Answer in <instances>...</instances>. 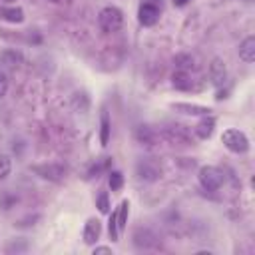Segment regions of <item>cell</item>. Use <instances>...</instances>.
<instances>
[{"instance_id": "obj_17", "label": "cell", "mask_w": 255, "mask_h": 255, "mask_svg": "<svg viewBox=\"0 0 255 255\" xmlns=\"http://www.w3.org/2000/svg\"><path fill=\"white\" fill-rule=\"evenodd\" d=\"M128 209H129V203H128V201H122V203H120V209L116 211V219H118V229H120V231L126 227V221H128Z\"/></svg>"}, {"instance_id": "obj_18", "label": "cell", "mask_w": 255, "mask_h": 255, "mask_svg": "<svg viewBox=\"0 0 255 255\" xmlns=\"http://www.w3.org/2000/svg\"><path fill=\"white\" fill-rule=\"evenodd\" d=\"M175 66H177V70L187 72V70L193 68V58L187 56V54H179V56H175Z\"/></svg>"}, {"instance_id": "obj_27", "label": "cell", "mask_w": 255, "mask_h": 255, "mask_svg": "<svg viewBox=\"0 0 255 255\" xmlns=\"http://www.w3.org/2000/svg\"><path fill=\"white\" fill-rule=\"evenodd\" d=\"M4 2H14V0H4Z\"/></svg>"}, {"instance_id": "obj_21", "label": "cell", "mask_w": 255, "mask_h": 255, "mask_svg": "<svg viewBox=\"0 0 255 255\" xmlns=\"http://www.w3.org/2000/svg\"><path fill=\"white\" fill-rule=\"evenodd\" d=\"M122 185H124V175L120 171H112L110 173V187L114 191H118V189H122Z\"/></svg>"}, {"instance_id": "obj_11", "label": "cell", "mask_w": 255, "mask_h": 255, "mask_svg": "<svg viewBox=\"0 0 255 255\" xmlns=\"http://www.w3.org/2000/svg\"><path fill=\"white\" fill-rule=\"evenodd\" d=\"M0 18L12 24H20L24 20V10L18 6H8V8H0Z\"/></svg>"}, {"instance_id": "obj_12", "label": "cell", "mask_w": 255, "mask_h": 255, "mask_svg": "<svg viewBox=\"0 0 255 255\" xmlns=\"http://www.w3.org/2000/svg\"><path fill=\"white\" fill-rule=\"evenodd\" d=\"M165 137L169 141H179V143H187L189 141V135L183 129V126H169V128H165Z\"/></svg>"}, {"instance_id": "obj_20", "label": "cell", "mask_w": 255, "mask_h": 255, "mask_svg": "<svg viewBox=\"0 0 255 255\" xmlns=\"http://www.w3.org/2000/svg\"><path fill=\"white\" fill-rule=\"evenodd\" d=\"M102 143L106 145L108 143V139H110V118H108V112H104L102 114Z\"/></svg>"}, {"instance_id": "obj_14", "label": "cell", "mask_w": 255, "mask_h": 255, "mask_svg": "<svg viewBox=\"0 0 255 255\" xmlns=\"http://www.w3.org/2000/svg\"><path fill=\"white\" fill-rule=\"evenodd\" d=\"M173 108L179 110V112H183V114H189V116H209V114H211L209 108L195 106V104H175Z\"/></svg>"}, {"instance_id": "obj_8", "label": "cell", "mask_w": 255, "mask_h": 255, "mask_svg": "<svg viewBox=\"0 0 255 255\" xmlns=\"http://www.w3.org/2000/svg\"><path fill=\"white\" fill-rule=\"evenodd\" d=\"M209 76H211V82L215 86H223L225 84V80H227V68H225V64L219 58H213V62L209 66Z\"/></svg>"}, {"instance_id": "obj_5", "label": "cell", "mask_w": 255, "mask_h": 255, "mask_svg": "<svg viewBox=\"0 0 255 255\" xmlns=\"http://www.w3.org/2000/svg\"><path fill=\"white\" fill-rule=\"evenodd\" d=\"M135 173H137V177L143 179V181H155L161 171H159V167H157L155 161H151L149 157H145V159H139V161L135 163Z\"/></svg>"}, {"instance_id": "obj_19", "label": "cell", "mask_w": 255, "mask_h": 255, "mask_svg": "<svg viewBox=\"0 0 255 255\" xmlns=\"http://www.w3.org/2000/svg\"><path fill=\"white\" fill-rule=\"evenodd\" d=\"M20 60H22L20 54H18V52H12V50H6V52L0 54V62L6 64V66H16Z\"/></svg>"}, {"instance_id": "obj_26", "label": "cell", "mask_w": 255, "mask_h": 255, "mask_svg": "<svg viewBox=\"0 0 255 255\" xmlns=\"http://www.w3.org/2000/svg\"><path fill=\"white\" fill-rule=\"evenodd\" d=\"M187 2H189V0H173L175 6H183V4H187Z\"/></svg>"}, {"instance_id": "obj_1", "label": "cell", "mask_w": 255, "mask_h": 255, "mask_svg": "<svg viewBox=\"0 0 255 255\" xmlns=\"http://www.w3.org/2000/svg\"><path fill=\"white\" fill-rule=\"evenodd\" d=\"M98 24H100L102 32H106V34L118 32L122 28V24H124V14L116 6H106L98 14Z\"/></svg>"}, {"instance_id": "obj_13", "label": "cell", "mask_w": 255, "mask_h": 255, "mask_svg": "<svg viewBox=\"0 0 255 255\" xmlns=\"http://www.w3.org/2000/svg\"><path fill=\"white\" fill-rule=\"evenodd\" d=\"M135 137H137V141H141V143H145V145H153L155 139H157L153 128H149V126H139V128L135 129Z\"/></svg>"}, {"instance_id": "obj_4", "label": "cell", "mask_w": 255, "mask_h": 255, "mask_svg": "<svg viewBox=\"0 0 255 255\" xmlns=\"http://www.w3.org/2000/svg\"><path fill=\"white\" fill-rule=\"evenodd\" d=\"M133 245L137 249H145V251L155 249V247H159V237L147 227H137L133 231Z\"/></svg>"}, {"instance_id": "obj_7", "label": "cell", "mask_w": 255, "mask_h": 255, "mask_svg": "<svg viewBox=\"0 0 255 255\" xmlns=\"http://www.w3.org/2000/svg\"><path fill=\"white\" fill-rule=\"evenodd\" d=\"M42 179H50V181H60L66 173V167L60 163H42V165H34L32 167Z\"/></svg>"}, {"instance_id": "obj_10", "label": "cell", "mask_w": 255, "mask_h": 255, "mask_svg": "<svg viewBox=\"0 0 255 255\" xmlns=\"http://www.w3.org/2000/svg\"><path fill=\"white\" fill-rule=\"evenodd\" d=\"M239 58L247 64H251L255 60V38L253 36H247L241 44H239Z\"/></svg>"}, {"instance_id": "obj_9", "label": "cell", "mask_w": 255, "mask_h": 255, "mask_svg": "<svg viewBox=\"0 0 255 255\" xmlns=\"http://www.w3.org/2000/svg\"><path fill=\"white\" fill-rule=\"evenodd\" d=\"M100 233H102V225H100V221L98 219H88L86 221V225H84V241L88 243V245H92V243H96L98 239H100Z\"/></svg>"}, {"instance_id": "obj_23", "label": "cell", "mask_w": 255, "mask_h": 255, "mask_svg": "<svg viewBox=\"0 0 255 255\" xmlns=\"http://www.w3.org/2000/svg\"><path fill=\"white\" fill-rule=\"evenodd\" d=\"M98 209H100L102 213H108V209H110L108 193H100V195H98Z\"/></svg>"}, {"instance_id": "obj_22", "label": "cell", "mask_w": 255, "mask_h": 255, "mask_svg": "<svg viewBox=\"0 0 255 255\" xmlns=\"http://www.w3.org/2000/svg\"><path fill=\"white\" fill-rule=\"evenodd\" d=\"M12 169V161L8 155H0V179H4Z\"/></svg>"}, {"instance_id": "obj_24", "label": "cell", "mask_w": 255, "mask_h": 255, "mask_svg": "<svg viewBox=\"0 0 255 255\" xmlns=\"http://www.w3.org/2000/svg\"><path fill=\"white\" fill-rule=\"evenodd\" d=\"M6 92H8V76H6V72L0 70V100L6 96Z\"/></svg>"}, {"instance_id": "obj_2", "label": "cell", "mask_w": 255, "mask_h": 255, "mask_svg": "<svg viewBox=\"0 0 255 255\" xmlns=\"http://www.w3.org/2000/svg\"><path fill=\"white\" fill-rule=\"evenodd\" d=\"M221 141L233 153H245L249 149V137L239 129H225L221 135Z\"/></svg>"}, {"instance_id": "obj_15", "label": "cell", "mask_w": 255, "mask_h": 255, "mask_svg": "<svg viewBox=\"0 0 255 255\" xmlns=\"http://www.w3.org/2000/svg\"><path fill=\"white\" fill-rule=\"evenodd\" d=\"M213 128H215V122L209 118H203L197 126H195V133H197V137H201V139H207L211 133H213Z\"/></svg>"}, {"instance_id": "obj_3", "label": "cell", "mask_w": 255, "mask_h": 255, "mask_svg": "<svg viewBox=\"0 0 255 255\" xmlns=\"http://www.w3.org/2000/svg\"><path fill=\"white\" fill-rule=\"evenodd\" d=\"M199 183L205 191H217L223 183V173L213 165H203L199 169Z\"/></svg>"}, {"instance_id": "obj_25", "label": "cell", "mask_w": 255, "mask_h": 255, "mask_svg": "<svg viewBox=\"0 0 255 255\" xmlns=\"http://www.w3.org/2000/svg\"><path fill=\"white\" fill-rule=\"evenodd\" d=\"M96 253H112V249H110V247H96V249H94V255H96Z\"/></svg>"}, {"instance_id": "obj_6", "label": "cell", "mask_w": 255, "mask_h": 255, "mask_svg": "<svg viewBox=\"0 0 255 255\" xmlns=\"http://www.w3.org/2000/svg\"><path fill=\"white\" fill-rule=\"evenodd\" d=\"M137 20L141 26H153L159 20V8L153 2H141L139 10H137Z\"/></svg>"}, {"instance_id": "obj_16", "label": "cell", "mask_w": 255, "mask_h": 255, "mask_svg": "<svg viewBox=\"0 0 255 255\" xmlns=\"http://www.w3.org/2000/svg\"><path fill=\"white\" fill-rule=\"evenodd\" d=\"M173 86L179 88V90H189V88H191V80H189L187 72L177 70V72L173 74Z\"/></svg>"}]
</instances>
